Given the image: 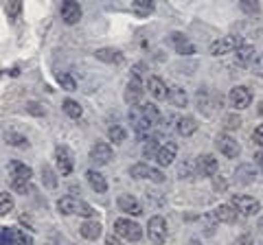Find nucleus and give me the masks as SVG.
I'll use <instances>...</instances> for the list:
<instances>
[{
  "label": "nucleus",
  "mask_w": 263,
  "mask_h": 245,
  "mask_svg": "<svg viewBox=\"0 0 263 245\" xmlns=\"http://www.w3.org/2000/svg\"><path fill=\"white\" fill-rule=\"evenodd\" d=\"M62 108H64V112L68 114L70 118H81V114H84V108H81L77 101H72V99H66L62 103Z\"/></svg>",
  "instance_id": "c756f323"
},
{
  "label": "nucleus",
  "mask_w": 263,
  "mask_h": 245,
  "mask_svg": "<svg viewBox=\"0 0 263 245\" xmlns=\"http://www.w3.org/2000/svg\"><path fill=\"white\" fill-rule=\"evenodd\" d=\"M171 42H174L178 55H193L195 53V46L189 42L182 33H171Z\"/></svg>",
  "instance_id": "a211bd4d"
},
{
  "label": "nucleus",
  "mask_w": 263,
  "mask_h": 245,
  "mask_svg": "<svg viewBox=\"0 0 263 245\" xmlns=\"http://www.w3.org/2000/svg\"><path fill=\"white\" fill-rule=\"evenodd\" d=\"M112 160V147L108 142H97L92 145V149H90V162L97 167H105L110 165Z\"/></svg>",
  "instance_id": "0eeeda50"
},
{
  "label": "nucleus",
  "mask_w": 263,
  "mask_h": 245,
  "mask_svg": "<svg viewBox=\"0 0 263 245\" xmlns=\"http://www.w3.org/2000/svg\"><path fill=\"white\" fill-rule=\"evenodd\" d=\"M114 232L127 241H141L143 228L136 221H132V219H117V221H114Z\"/></svg>",
  "instance_id": "f257e3e1"
},
{
  "label": "nucleus",
  "mask_w": 263,
  "mask_h": 245,
  "mask_svg": "<svg viewBox=\"0 0 263 245\" xmlns=\"http://www.w3.org/2000/svg\"><path fill=\"white\" fill-rule=\"evenodd\" d=\"M13 210V199L9 197V193H0V215L7 217Z\"/></svg>",
  "instance_id": "f704fd0d"
},
{
  "label": "nucleus",
  "mask_w": 263,
  "mask_h": 245,
  "mask_svg": "<svg viewBox=\"0 0 263 245\" xmlns=\"http://www.w3.org/2000/svg\"><path fill=\"white\" fill-rule=\"evenodd\" d=\"M259 228H261V230H263V219H261V221H259Z\"/></svg>",
  "instance_id": "5fc2aeb1"
},
{
  "label": "nucleus",
  "mask_w": 263,
  "mask_h": 245,
  "mask_svg": "<svg viewBox=\"0 0 263 245\" xmlns=\"http://www.w3.org/2000/svg\"><path fill=\"white\" fill-rule=\"evenodd\" d=\"M217 158L215 156H211V153H202V156H197V171H200L202 175H206V177H213L217 173Z\"/></svg>",
  "instance_id": "ddd939ff"
},
{
  "label": "nucleus",
  "mask_w": 263,
  "mask_h": 245,
  "mask_svg": "<svg viewBox=\"0 0 263 245\" xmlns=\"http://www.w3.org/2000/svg\"><path fill=\"white\" fill-rule=\"evenodd\" d=\"M158 151H160L158 138H149V142H147L145 149H143V156H145V158H156V156H158Z\"/></svg>",
  "instance_id": "c9c22d12"
},
{
  "label": "nucleus",
  "mask_w": 263,
  "mask_h": 245,
  "mask_svg": "<svg viewBox=\"0 0 263 245\" xmlns=\"http://www.w3.org/2000/svg\"><path fill=\"white\" fill-rule=\"evenodd\" d=\"M129 175L134 179L149 177V167H147V165H134V167H129Z\"/></svg>",
  "instance_id": "e433bc0d"
},
{
  "label": "nucleus",
  "mask_w": 263,
  "mask_h": 245,
  "mask_svg": "<svg viewBox=\"0 0 263 245\" xmlns=\"http://www.w3.org/2000/svg\"><path fill=\"white\" fill-rule=\"evenodd\" d=\"M259 245H263V243H259Z\"/></svg>",
  "instance_id": "6e6d98bb"
},
{
  "label": "nucleus",
  "mask_w": 263,
  "mask_h": 245,
  "mask_svg": "<svg viewBox=\"0 0 263 245\" xmlns=\"http://www.w3.org/2000/svg\"><path fill=\"white\" fill-rule=\"evenodd\" d=\"M235 55H237V64H239V66H248V64H252L254 57H257V51H254V46H250V44H239Z\"/></svg>",
  "instance_id": "6ab92c4d"
},
{
  "label": "nucleus",
  "mask_w": 263,
  "mask_h": 245,
  "mask_svg": "<svg viewBox=\"0 0 263 245\" xmlns=\"http://www.w3.org/2000/svg\"><path fill=\"white\" fill-rule=\"evenodd\" d=\"M241 9L246 13H257L259 11V0H239Z\"/></svg>",
  "instance_id": "a19ab883"
},
{
  "label": "nucleus",
  "mask_w": 263,
  "mask_h": 245,
  "mask_svg": "<svg viewBox=\"0 0 263 245\" xmlns=\"http://www.w3.org/2000/svg\"><path fill=\"white\" fill-rule=\"evenodd\" d=\"M132 13L138 18H147L149 13H154V0H134L132 3Z\"/></svg>",
  "instance_id": "b1692460"
},
{
  "label": "nucleus",
  "mask_w": 263,
  "mask_h": 245,
  "mask_svg": "<svg viewBox=\"0 0 263 245\" xmlns=\"http://www.w3.org/2000/svg\"><path fill=\"white\" fill-rule=\"evenodd\" d=\"M169 101L176 105V108H186L189 105V94H186V90L184 88H180V86H174L169 90Z\"/></svg>",
  "instance_id": "5701e85b"
},
{
  "label": "nucleus",
  "mask_w": 263,
  "mask_h": 245,
  "mask_svg": "<svg viewBox=\"0 0 263 245\" xmlns=\"http://www.w3.org/2000/svg\"><path fill=\"white\" fill-rule=\"evenodd\" d=\"M22 9V5H20V0H7V5H5V11L7 15L13 20V18H18V13Z\"/></svg>",
  "instance_id": "58836bf2"
},
{
  "label": "nucleus",
  "mask_w": 263,
  "mask_h": 245,
  "mask_svg": "<svg viewBox=\"0 0 263 245\" xmlns=\"http://www.w3.org/2000/svg\"><path fill=\"white\" fill-rule=\"evenodd\" d=\"M141 110H143V116L149 122H154V125L160 122V112H158V105L156 103H145V105H141Z\"/></svg>",
  "instance_id": "c85d7f7f"
},
{
  "label": "nucleus",
  "mask_w": 263,
  "mask_h": 245,
  "mask_svg": "<svg viewBox=\"0 0 263 245\" xmlns=\"http://www.w3.org/2000/svg\"><path fill=\"white\" fill-rule=\"evenodd\" d=\"M237 46H239L237 37H233V35H224V37H219L217 42H213V44H211V55H213V57L228 55V53H233Z\"/></svg>",
  "instance_id": "9b49d317"
},
{
  "label": "nucleus",
  "mask_w": 263,
  "mask_h": 245,
  "mask_svg": "<svg viewBox=\"0 0 263 245\" xmlns=\"http://www.w3.org/2000/svg\"><path fill=\"white\" fill-rule=\"evenodd\" d=\"M176 132H178L180 136H184V138L193 136V134L197 132V120H195L193 116H182V118H178V122H176Z\"/></svg>",
  "instance_id": "f3484780"
},
{
  "label": "nucleus",
  "mask_w": 263,
  "mask_h": 245,
  "mask_svg": "<svg viewBox=\"0 0 263 245\" xmlns=\"http://www.w3.org/2000/svg\"><path fill=\"white\" fill-rule=\"evenodd\" d=\"M13 243L15 245H33V239H31V234H27V232L13 230Z\"/></svg>",
  "instance_id": "ea45409f"
},
{
  "label": "nucleus",
  "mask_w": 263,
  "mask_h": 245,
  "mask_svg": "<svg viewBox=\"0 0 263 245\" xmlns=\"http://www.w3.org/2000/svg\"><path fill=\"white\" fill-rule=\"evenodd\" d=\"M86 177H88V182H90V186H92V191H97V193H108V182H105V177L99 173V171H95V169H90L88 173H86Z\"/></svg>",
  "instance_id": "412c9836"
},
{
  "label": "nucleus",
  "mask_w": 263,
  "mask_h": 245,
  "mask_svg": "<svg viewBox=\"0 0 263 245\" xmlns=\"http://www.w3.org/2000/svg\"><path fill=\"white\" fill-rule=\"evenodd\" d=\"M224 125H226V129H237V127L241 125V118L239 116H226Z\"/></svg>",
  "instance_id": "c03bdc74"
},
{
  "label": "nucleus",
  "mask_w": 263,
  "mask_h": 245,
  "mask_svg": "<svg viewBox=\"0 0 263 245\" xmlns=\"http://www.w3.org/2000/svg\"><path fill=\"white\" fill-rule=\"evenodd\" d=\"M189 171H191V167H189V165H180V177H186L184 173H189Z\"/></svg>",
  "instance_id": "8fccbe9b"
},
{
  "label": "nucleus",
  "mask_w": 263,
  "mask_h": 245,
  "mask_svg": "<svg viewBox=\"0 0 263 245\" xmlns=\"http://www.w3.org/2000/svg\"><path fill=\"white\" fill-rule=\"evenodd\" d=\"M81 236L88 241H97L99 236H101V223L99 221H86L81 226Z\"/></svg>",
  "instance_id": "a878e982"
},
{
  "label": "nucleus",
  "mask_w": 263,
  "mask_h": 245,
  "mask_svg": "<svg viewBox=\"0 0 263 245\" xmlns=\"http://www.w3.org/2000/svg\"><path fill=\"white\" fill-rule=\"evenodd\" d=\"M259 114H263V101L259 103Z\"/></svg>",
  "instance_id": "864d4df0"
},
{
  "label": "nucleus",
  "mask_w": 263,
  "mask_h": 245,
  "mask_svg": "<svg viewBox=\"0 0 263 245\" xmlns=\"http://www.w3.org/2000/svg\"><path fill=\"white\" fill-rule=\"evenodd\" d=\"M152 127H154V122H149L145 116H141L138 120H134V134H136L138 140H149Z\"/></svg>",
  "instance_id": "4be33fe9"
},
{
  "label": "nucleus",
  "mask_w": 263,
  "mask_h": 245,
  "mask_svg": "<svg viewBox=\"0 0 263 245\" xmlns=\"http://www.w3.org/2000/svg\"><path fill=\"white\" fill-rule=\"evenodd\" d=\"M57 84H60L64 90H68V92L77 90V81L72 79V75H68V72H57Z\"/></svg>",
  "instance_id": "2f4dec72"
},
{
  "label": "nucleus",
  "mask_w": 263,
  "mask_h": 245,
  "mask_svg": "<svg viewBox=\"0 0 263 245\" xmlns=\"http://www.w3.org/2000/svg\"><path fill=\"white\" fill-rule=\"evenodd\" d=\"M119 210L121 212H125V215H132V217H141L143 215V206H141V201H138L134 195H121L119 197Z\"/></svg>",
  "instance_id": "9d476101"
},
{
  "label": "nucleus",
  "mask_w": 263,
  "mask_h": 245,
  "mask_svg": "<svg viewBox=\"0 0 263 245\" xmlns=\"http://www.w3.org/2000/svg\"><path fill=\"white\" fill-rule=\"evenodd\" d=\"M9 173L13 175V177H27V179H31V175H33V171L27 167V165H22V162H18V160H13V162H9Z\"/></svg>",
  "instance_id": "cd10ccee"
},
{
  "label": "nucleus",
  "mask_w": 263,
  "mask_h": 245,
  "mask_svg": "<svg viewBox=\"0 0 263 245\" xmlns=\"http://www.w3.org/2000/svg\"><path fill=\"white\" fill-rule=\"evenodd\" d=\"M252 140L257 142V145L261 147V149H263V122H261V125H259V127L252 132Z\"/></svg>",
  "instance_id": "37998d69"
},
{
  "label": "nucleus",
  "mask_w": 263,
  "mask_h": 245,
  "mask_svg": "<svg viewBox=\"0 0 263 245\" xmlns=\"http://www.w3.org/2000/svg\"><path fill=\"white\" fill-rule=\"evenodd\" d=\"M105 245H121V241L114 239V236H108V239H105Z\"/></svg>",
  "instance_id": "3c124183"
},
{
  "label": "nucleus",
  "mask_w": 263,
  "mask_h": 245,
  "mask_svg": "<svg viewBox=\"0 0 263 245\" xmlns=\"http://www.w3.org/2000/svg\"><path fill=\"white\" fill-rule=\"evenodd\" d=\"M215 147L219 149L221 156H226V158H230V160L239 158V153H241L239 142H237L233 136H228V134H219V136L215 138Z\"/></svg>",
  "instance_id": "7ed1b4c3"
},
{
  "label": "nucleus",
  "mask_w": 263,
  "mask_h": 245,
  "mask_svg": "<svg viewBox=\"0 0 263 245\" xmlns=\"http://www.w3.org/2000/svg\"><path fill=\"white\" fill-rule=\"evenodd\" d=\"M13 241V230L11 228H3V245H11Z\"/></svg>",
  "instance_id": "de8ad7c7"
},
{
  "label": "nucleus",
  "mask_w": 263,
  "mask_h": 245,
  "mask_svg": "<svg viewBox=\"0 0 263 245\" xmlns=\"http://www.w3.org/2000/svg\"><path fill=\"white\" fill-rule=\"evenodd\" d=\"M11 189L18 195H27V193H31V179H27V177H13L11 179Z\"/></svg>",
  "instance_id": "7c9ffc66"
},
{
  "label": "nucleus",
  "mask_w": 263,
  "mask_h": 245,
  "mask_svg": "<svg viewBox=\"0 0 263 245\" xmlns=\"http://www.w3.org/2000/svg\"><path fill=\"white\" fill-rule=\"evenodd\" d=\"M27 110H29L31 114H35V116L44 114V108H40V103H29V105H27Z\"/></svg>",
  "instance_id": "09e8293b"
},
{
  "label": "nucleus",
  "mask_w": 263,
  "mask_h": 245,
  "mask_svg": "<svg viewBox=\"0 0 263 245\" xmlns=\"http://www.w3.org/2000/svg\"><path fill=\"white\" fill-rule=\"evenodd\" d=\"M77 206H79V201L75 197H70V195H66V197L57 199V210H60V215H75Z\"/></svg>",
  "instance_id": "393cba45"
},
{
  "label": "nucleus",
  "mask_w": 263,
  "mask_h": 245,
  "mask_svg": "<svg viewBox=\"0 0 263 245\" xmlns=\"http://www.w3.org/2000/svg\"><path fill=\"white\" fill-rule=\"evenodd\" d=\"M77 215H81V217H92L95 215V208L90 206V203H86V201H79V206H77Z\"/></svg>",
  "instance_id": "79ce46f5"
},
{
  "label": "nucleus",
  "mask_w": 263,
  "mask_h": 245,
  "mask_svg": "<svg viewBox=\"0 0 263 245\" xmlns=\"http://www.w3.org/2000/svg\"><path fill=\"white\" fill-rule=\"evenodd\" d=\"M235 177H237V182L239 184H252L254 177H257V173H254V169L250 165H241V167H237Z\"/></svg>",
  "instance_id": "bb28decb"
},
{
  "label": "nucleus",
  "mask_w": 263,
  "mask_h": 245,
  "mask_svg": "<svg viewBox=\"0 0 263 245\" xmlns=\"http://www.w3.org/2000/svg\"><path fill=\"white\" fill-rule=\"evenodd\" d=\"M42 182H44V186L46 189H55L57 186V177H55V171L51 169V167H42Z\"/></svg>",
  "instance_id": "473e14b6"
},
{
  "label": "nucleus",
  "mask_w": 263,
  "mask_h": 245,
  "mask_svg": "<svg viewBox=\"0 0 263 245\" xmlns=\"http://www.w3.org/2000/svg\"><path fill=\"white\" fill-rule=\"evenodd\" d=\"M55 162H57V169H60V173L62 175H70L72 173V153H70V149L68 147H64V145H60L55 149Z\"/></svg>",
  "instance_id": "6e6552de"
},
{
  "label": "nucleus",
  "mask_w": 263,
  "mask_h": 245,
  "mask_svg": "<svg viewBox=\"0 0 263 245\" xmlns=\"http://www.w3.org/2000/svg\"><path fill=\"white\" fill-rule=\"evenodd\" d=\"M230 203H233L237 208V212L243 217H254L261 210V203L254 197H248V195H233V197H230Z\"/></svg>",
  "instance_id": "f03ea898"
},
{
  "label": "nucleus",
  "mask_w": 263,
  "mask_h": 245,
  "mask_svg": "<svg viewBox=\"0 0 263 245\" xmlns=\"http://www.w3.org/2000/svg\"><path fill=\"white\" fill-rule=\"evenodd\" d=\"M213 215H215V219L221 223H233L237 219V208L233 203H219V206L213 210Z\"/></svg>",
  "instance_id": "dca6fc26"
},
{
  "label": "nucleus",
  "mask_w": 263,
  "mask_h": 245,
  "mask_svg": "<svg viewBox=\"0 0 263 245\" xmlns=\"http://www.w3.org/2000/svg\"><path fill=\"white\" fill-rule=\"evenodd\" d=\"M176 153H178V145L176 142H167V145H160V151L156 156V162L160 167H169L171 162L176 160Z\"/></svg>",
  "instance_id": "2eb2a0df"
},
{
  "label": "nucleus",
  "mask_w": 263,
  "mask_h": 245,
  "mask_svg": "<svg viewBox=\"0 0 263 245\" xmlns=\"http://www.w3.org/2000/svg\"><path fill=\"white\" fill-rule=\"evenodd\" d=\"M228 101H230V105H233L235 110H246L252 103V92L246 86H237V88L230 90Z\"/></svg>",
  "instance_id": "423d86ee"
},
{
  "label": "nucleus",
  "mask_w": 263,
  "mask_h": 245,
  "mask_svg": "<svg viewBox=\"0 0 263 245\" xmlns=\"http://www.w3.org/2000/svg\"><path fill=\"white\" fill-rule=\"evenodd\" d=\"M254 158H257V165H259V167H261V171H263V149H261V151H259Z\"/></svg>",
  "instance_id": "603ef678"
},
{
  "label": "nucleus",
  "mask_w": 263,
  "mask_h": 245,
  "mask_svg": "<svg viewBox=\"0 0 263 245\" xmlns=\"http://www.w3.org/2000/svg\"><path fill=\"white\" fill-rule=\"evenodd\" d=\"M108 136H110V140L114 142V145H121L123 140H125V129H123L121 125H112L110 129H108Z\"/></svg>",
  "instance_id": "72a5a7b5"
},
{
  "label": "nucleus",
  "mask_w": 263,
  "mask_h": 245,
  "mask_svg": "<svg viewBox=\"0 0 263 245\" xmlns=\"http://www.w3.org/2000/svg\"><path fill=\"white\" fill-rule=\"evenodd\" d=\"M143 92H145V88L141 84V77L134 75L129 79V84H127V90H125V101L134 108V105H141V99H143Z\"/></svg>",
  "instance_id": "1a4fd4ad"
},
{
  "label": "nucleus",
  "mask_w": 263,
  "mask_h": 245,
  "mask_svg": "<svg viewBox=\"0 0 263 245\" xmlns=\"http://www.w3.org/2000/svg\"><path fill=\"white\" fill-rule=\"evenodd\" d=\"M60 11H62V20L66 24H77L81 20V7L77 0H64Z\"/></svg>",
  "instance_id": "f8f14e48"
},
{
  "label": "nucleus",
  "mask_w": 263,
  "mask_h": 245,
  "mask_svg": "<svg viewBox=\"0 0 263 245\" xmlns=\"http://www.w3.org/2000/svg\"><path fill=\"white\" fill-rule=\"evenodd\" d=\"M95 57L99 62H105V64H121L123 62V53L117 51V48H99L95 53Z\"/></svg>",
  "instance_id": "aec40b11"
},
{
  "label": "nucleus",
  "mask_w": 263,
  "mask_h": 245,
  "mask_svg": "<svg viewBox=\"0 0 263 245\" xmlns=\"http://www.w3.org/2000/svg\"><path fill=\"white\" fill-rule=\"evenodd\" d=\"M5 138H7V142H9L11 147H27L29 145V140L24 136H20V134H15V132H9V134H5Z\"/></svg>",
  "instance_id": "4c0bfd02"
},
{
  "label": "nucleus",
  "mask_w": 263,
  "mask_h": 245,
  "mask_svg": "<svg viewBox=\"0 0 263 245\" xmlns=\"http://www.w3.org/2000/svg\"><path fill=\"white\" fill-rule=\"evenodd\" d=\"M147 234H149V239L156 245H162L167 241V221H164V217H160V215L152 217L149 226H147Z\"/></svg>",
  "instance_id": "20e7f679"
},
{
  "label": "nucleus",
  "mask_w": 263,
  "mask_h": 245,
  "mask_svg": "<svg viewBox=\"0 0 263 245\" xmlns=\"http://www.w3.org/2000/svg\"><path fill=\"white\" fill-rule=\"evenodd\" d=\"M252 72H257V75H263V57L257 55L252 59Z\"/></svg>",
  "instance_id": "a18cd8bd"
},
{
  "label": "nucleus",
  "mask_w": 263,
  "mask_h": 245,
  "mask_svg": "<svg viewBox=\"0 0 263 245\" xmlns=\"http://www.w3.org/2000/svg\"><path fill=\"white\" fill-rule=\"evenodd\" d=\"M149 179H152V182H156V184H162L164 182V175L160 173L158 169H149Z\"/></svg>",
  "instance_id": "49530a36"
},
{
  "label": "nucleus",
  "mask_w": 263,
  "mask_h": 245,
  "mask_svg": "<svg viewBox=\"0 0 263 245\" xmlns=\"http://www.w3.org/2000/svg\"><path fill=\"white\" fill-rule=\"evenodd\" d=\"M195 103H197V110L204 112V114H213L215 112V108H221V96L217 99L213 92H209V90H200V92L195 94Z\"/></svg>",
  "instance_id": "39448f33"
},
{
  "label": "nucleus",
  "mask_w": 263,
  "mask_h": 245,
  "mask_svg": "<svg viewBox=\"0 0 263 245\" xmlns=\"http://www.w3.org/2000/svg\"><path fill=\"white\" fill-rule=\"evenodd\" d=\"M147 90H149V94L154 96V99H158V101L169 99V88L160 77H149L147 79Z\"/></svg>",
  "instance_id": "4468645a"
}]
</instances>
